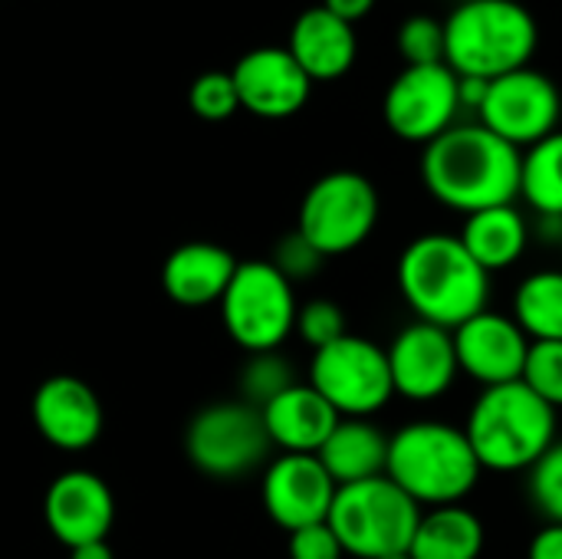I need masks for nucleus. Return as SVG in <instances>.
<instances>
[{"instance_id": "1", "label": "nucleus", "mask_w": 562, "mask_h": 559, "mask_svg": "<svg viewBox=\"0 0 562 559\" xmlns=\"http://www.w3.org/2000/svg\"><path fill=\"white\" fill-rule=\"evenodd\" d=\"M425 191L458 214H477L520 198V148L481 122H458L422 152Z\"/></svg>"}, {"instance_id": "2", "label": "nucleus", "mask_w": 562, "mask_h": 559, "mask_svg": "<svg viewBox=\"0 0 562 559\" xmlns=\"http://www.w3.org/2000/svg\"><path fill=\"white\" fill-rule=\"evenodd\" d=\"M395 280L418 323L451 333L491 303V273L477 267L458 234L445 231L408 241L398 257Z\"/></svg>"}, {"instance_id": "3", "label": "nucleus", "mask_w": 562, "mask_h": 559, "mask_svg": "<svg viewBox=\"0 0 562 559\" xmlns=\"http://www.w3.org/2000/svg\"><path fill=\"white\" fill-rule=\"evenodd\" d=\"M481 474L484 468L477 465L461 425L422 418L389 438L385 478L422 511L464 504Z\"/></svg>"}, {"instance_id": "4", "label": "nucleus", "mask_w": 562, "mask_h": 559, "mask_svg": "<svg viewBox=\"0 0 562 559\" xmlns=\"http://www.w3.org/2000/svg\"><path fill=\"white\" fill-rule=\"evenodd\" d=\"M477 465L494 474L530 471L557 445V409L524 382L481 389L461 425Z\"/></svg>"}, {"instance_id": "5", "label": "nucleus", "mask_w": 562, "mask_h": 559, "mask_svg": "<svg viewBox=\"0 0 562 559\" xmlns=\"http://www.w3.org/2000/svg\"><path fill=\"white\" fill-rule=\"evenodd\" d=\"M537 43L540 26L517 0H464L445 20V63L454 76L501 79L530 66Z\"/></svg>"}, {"instance_id": "6", "label": "nucleus", "mask_w": 562, "mask_h": 559, "mask_svg": "<svg viewBox=\"0 0 562 559\" xmlns=\"http://www.w3.org/2000/svg\"><path fill=\"white\" fill-rule=\"evenodd\" d=\"M422 507L389 478H372L336 491L326 524L339 537L346 557L382 559L408 554Z\"/></svg>"}, {"instance_id": "7", "label": "nucleus", "mask_w": 562, "mask_h": 559, "mask_svg": "<svg viewBox=\"0 0 562 559\" xmlns=\"http://www.w3.org/2000/svg\"><path fill=\"white\" fill-rule=\"evenodd\" d=\"M293 283L270 260H244L221 297V320L227 336L254 353L280 349L296 326Z\"/></svg>"}, {"instance_id": "8", "label": "nucleus", "mask_w": 562, "mask_h": 559, "mask_svg": "<svg viewBox=\"0 0 562 559\" xmlns=\"http://www.w3.org/2000/svg\"><path fill=\"white\" fill-rule=\"evenodd\" d=\"M379 191L359 171H329L310 185L296 231L329 260L359 250L379 224Z\"/></svg>"}, {"instance_id": "9", "label": "nucleus", "mask_w": 562, "mask_h": 559, "mask_svg": "<svg viewBox=\"0 0 562 559\" xmlns=\"http://www.w3.org/2000/svg\"><path fill=\"white\" fill-rule=\"evenodd\" d=\"M310 385L339 418H372L395 399L385 349L352 333L313 353Z\"/></svg>"}, {"instance_id": "10", "label": "nucleus", "mask_w": 562, "mask_h": 559, "mask_svg": "<svg viewBox=\"0 0 562 559\" xmlns=\"http://www.w3.org/2000/svg\"><path fill=\"white\" fill-rule=\"evenodd\" d=\"M270 448L263 415L247 402H217L201 409L184 435L188 461L214 481H234L257 471Z\"/></svg>"}, {"instance_id": "11", "label": "nucleus", "mask_w": 562, "mask_h": 559, "mask_svg": "<svg viewBox=\"0 0 562 559\" xmlns=\"http://www.w3.org/2000/svg\"><path fill=\"white\" fill-rule=\"evenodd\" d=\"M560 115L562 96L557 82L533 66L491 79L477 109V122L520 152L553 135L560 128Z\"/></svg>"}, {"instance_id": "12", "label": "nucleus", "mask_w": 562, "mask_h": 559, "mask_svg": "<svg viewBox=\"0 0 562 559\" xmlns=\"http://www.w3.org/2000/svg\"><path fill=\"white\" fill-rule=\"evenodd\" d=\"M458 112L461 89L448 63L405 66L382 99L385 125L412 145H428L445 135L451 125H458Z\"/></svg>"}, {"instance_id": "13", "label": "nucleus", "mask_w": 562, "mask_h": 559, "mask_svg": "<svg viewBox=\"0 0 562 559\" xmlns=\"http://www.w3.org/2000/svg\"><path fill=\"white\" fill-rule=\"evenodd\" d=\"M389 372L395 395L408 402H438L441 395L451 392L454 379L461 376L458 369V353H454V336L451 329L431 326V323H408L389 346Z\"/></svg>"}, {"instance_id": "14", "label": "nucleus", "mask_w": 562, "mask_h": 559, "mask_svg": "<svg viewBox=\"0 0 562 559\" xmlns=\"http://www.w3.org/2000/svg\"><path fill=\"white\" fill-rule=\"evenodd\" d=\"M336 491L316 455H280L263 471V507L286 534L326 524Z\"/></svg>"}, {"instance_id": "15", "label": "nucleus", "mask_w": 562, "mask_h": 559, "mask_svg": "<svg viewBox=\"0 0 562 559\" xmlns=\"http://www.w3.org/2000/svg\"><path fill=\"white\" fill-rule=\"evenodd\" d=\"M454 353H458V369L477 382L481 389L520 382L524 362L530 353L527 333L514 323L507 313L484 310L461 323L454 333Z\"/></svg>"}, {"instance_id": "16", "label": "nucleus", "mask_w": 562, "mask_h": 559, "mask_svg": "<svg viewBox=\"0 0 562 559\" xmlns=\"http://www.w3.org/2000/svg\"><path fill=\"white\" fill-rule=\"evenodd\" d=\"M231 79L240 109L260 119H290L306 105L313 92L310 76L300 69L286 46H257L244 53L231 69Z\"/></svg>"}, {"instance_id": "17", "label": "nucleus", "mask_w": 562, "mask_h": 559, "mask_svg": "<svg viewBox=\"0 0 562 559\" xmlns=\"http://www.w3.org/2000/svg\"><path fill=\"white\" fill-rule=\"evenodd\" d=\"M43 517L49 534L66 547L76 550L82 544L105 540L115 521V501L109 484L92 471H63L43 497Z\"/></svg>"}, {"instance_id": "18", "label": "nucleus", "mask_w": 562, "mask_h": 559, "mask_svg": "<svg viewBox=\"0 0 562 559\" xmlns=\"http://www.w3.org/2000/svg\"><path fill=\"white\" fill-rule=\"evenodd\" d=\"M102 402L76 376H49L33 395V425L59 451H86L102 435Z\"/></svg>"}, {"instance_id": "19", "label": "nucleus", "mask_w": 562, "mask_h": 559, "mask_svg": "<svg viewBox=\"0 0 562 559\" xmlns=\"http://www.w3.org/2000/svg\"><path fill=\"white\" fill-rule=\"evenodd\" d=\"M290 56L300 63V69L310 76V82H333L342 79L359 56V40L356 26L333 16L323 3L303 10L286 40Z\"/></svg>"}, {"instance_id": "20", "label": "nucleus", "mask_w": 562, "mask_h": 559, "mask_svg": "<svg viewBox=\"0 0 562 559\" xmlns=\"http://www.w3.org/2000/svg\"><path fill=\"white\" fill-rule=\"evenodd\" d=\"M260 415L270 445L280 448L283 455H316L323 441L333 435V428L339 425L333 405L310 382L290 385L267 409H260Z\"/></svg>"}, {"instance_id": "21", "label": "nucleus", "mask_w": 562, "mask_h": 559, "mask_svg": "<svg viewBox=\"0 0 562 559\" xmlns=\"http://www.w3.org/2000/svg\"><path fill=\"white\" fill-rule=\"evenodd\" d=\"M237 257L211 241H191L171 250L161 267L165 293L181 306H211L221 303L224 290L237 273Z\"/></svg>"}, {"instance_id": "22", "label": "nucleus", "mask_w": 562, "mask_h": 559, "mask_svg": "<svg viewBox=\"0 0 562 559\" xmlns=\"http://www.w3.org/2000/svg\"><path fill=\"white\" fill-rule=\"evenodd\" d=\"M316 458L336 481V488L385 478L389 435L379 425H372V418H339V425L323 441Z\"/></svg>"}, {"instance_id": "23", "label": "nucleus", "mask_w": 562, "mask_h": 559, "mask_svg": "<svg viewBox=\"0 0 562 559\" xmlns=\"http://www.w3.org/2000/svg\"><path fill=\"white\" fill-rule=\"evenodd\" d=\"M458 237L481 270L501 273V270H510L527 254L530 224L517 204H497V208L468 214Z\"/></svg>"}, {"instance_id": "24", "label": "nucleus", "mask_w": 562, "mask_h": 559, "mask_svg": "<svg viewBox=\"0 0 562 559\" xmlns=\"http://www.w3.org/2000/svg\"><path fill=\"white\" fill-rule=\"evenodd\" d=\"M484 524L464 504L422 511L418 530L412 537V559H481L484 554Z\"/></svg>"}, {"instance_id": "25", "label": "nucleus", "mask_w": 562, "mask_h": 559, "mask_svg": "<svg viewBox=\"0 0 562 559\" xmlns=\"http://www.w3.org/2000/svg\"><path fill=\"white\" fill-rule=\"evenodd\" d=\"M514 323L530 343H562V270H533L520 280Z\"/></svg>"}, {"instance_id": "26", "label": "nucleus", "mask_w": 562, "mask_h": 559, "mask_svg": "<svg viewBox=\"0 0 562 559\" xmlns=\"http://www.w3.org/2000/svg\"><path fill=\"white\" fill-rule=\"evenodd\" d=\"M520 198L540 221H562V128L520 152Z\"/></svg>"}, {"instance_id": "27", "label": "nucleus", "mask_w": 562, "mask_h": 559, "mask_svg": "<svg viewBox=\"0 0 562 559\" xmlns=\"http://www.w3.org/2000/svg\"><path fill=\"white\" fill-rule=\"evenodd\" d=\"M290 385H296L293 362L283 359L280 349H273V353H254L247 359L244 372H240V402H247L254 409H267Z\"/></svg>"}, {"instance_id": "28", "label": "nucleus", "mask_w": 562, "mask_h": 559, "mask_svg": "<svg viewBox=\"0 0 562 559\" xmlns=\"http://www.w3.org/2000/svg\"><path fill=\"white\" fill-rule=\"evenodd\" d=\"M395 43H398L405 66L445 63V20H435L431 13H412L398 26Z\"/></svg>"}, {"instance_id": "29", "label": "nucleus", "mask_w": 562, "mask_h": 559, "mask_svg": "<svg viewBox=\"0 0 562 559\" xmlns=\"http://www.w3.org/2000/svg\"><path fill=\"white\" fill-rule=\"evenodd\" d=\"M520 382L550 409H562V343H530Z\"/></svg>"}, {"instance_id": "30", "label": "nucleus", "mask_w": 562, "mask_h": 559, "mask_svg": "<svg viewBox=\"0 0 562 559\" xmlns=\"http://www.w3.org/2000/svg\"><path fill=\"white\" fill-rule=\"evenodd\" d=\"M527 474L533 507L547 517V524H562V441H557Z\"/></svg>"}, {"instance_id": "31", "label": "nucleus", "mask_w": 562, "mask_h": 559, "mask_svg": "<svg viewBox=\"0 0 562 559\" xmlns=\"http://www.w3.org/2000/svg\"><path fill=\"white\" fill-rule=\"evenodd\" d=\"M188 102L194 109V115H201L204 122H224L231 119L240 102H237V89H234V79L231 72H201L188 92Z\"/></svg>"}, {"instance_id": "32", "label": "nucleus", "mask_w": 562, "mask_h": 559, "mask_svg": "<svg viewBox=\"0 0 562 559\" xmlns=\"http://www.w3.org/2000/svg\"><path fill=\"white\" fill-rule=\"evenodd\" d=\"M293 333L316 353L346 336V313L333 300H310L296 310Z\"/></svg>"}, {"instance_id": "33", "label": "nucleus", "mask_w": 562, "mask_h": 559, "mask_svg": "<svg viewBox=\"0 0 562 559\" xmlns=\"http://www.w3.org/2000/svg\"><path fill=\"white\" fill-rule=\"evenodd\" d=\"M270 264H273L290 283H296V280L316 277V273L323 270L326 257H323L300 231H293V234L280 237V244L273 247V260H270Z\"/></svg>"}, {"instance_id": "34", "label": "nucleus", "mask_w": 562, "mask_h": 559, "mask_svg": "<svg viewBox=\"0 0 562 559\" xmlns=\"http://www.w3.org/2000/svg\"><path fill=\"white\" fill-rule=\"evenodd\" d=\"M346 550L329 524H313L290 534V559H342Z\"/></svg>"}, {"instance_id": "35", "label": "nucleus", "mask_w": 562, "mask_h": 559, "mask_svg": "<svg viewBox=\"0 0 562 559\" xmlns=\"http://www.w3.org/2000/svg\"><path fill=\"white\" fill-rule=\"evenodd\" d=\"M527 559H562V524H547L527 547Z\"/></svg>"}, {"instance_id": "36", "label": "nucleus", "mask_w": 562, "mask_h": 559, "mask_svg": "<svg viewBox=\"0 0 562 559\" xmlns=\"http://www.w3.org/2000/svg\"><path fill=\"white\" fill-rule=\"evenodd\" d=\"M323 7L333 16H339V20H346V23L356 26L359 20H366L375 10V0H323Z\"/></svg>"}, {"instance_id": "37", "label": "nucleus", "mask_w": 562, "mask_h": 559, "mask_svg": "<svg viewBox=\"0 0 562 559\" xmlns=\"http://www.w3.org/2000/svg\"><path fill=\"white\" fill-rule=\"evenodd\" d=\"M69 559H115L109 550V540H95V544H82L76 550H69Z\"/></svg>"}, {"instance_id": "38", "label": "nucleus", "mask_w": 562, "mask_h": 559, "mask_svg": "<svg viewBox=\"0 0 562 559\" xmlns=\"http://www.w3.org/2000/svg\"><path fill=\"white\" fill-rule=\"evenodd\" d=\"M382 559H412L408 554H395V557H382Z\"/></svg>"}]
</instances>
